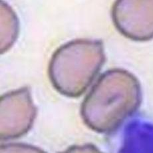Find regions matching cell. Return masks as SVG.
<instances>
[{"instance_id": "6da1fadb", "label": "cell", "mask_w": 153, "mask_h": 153, "mask_svg": "<svg viewBox=\"0 0 153 153\" xmlns=\"http://www.w3.org/2000/svg\"><path fill=\"white\" fill-rule=\"evenodd\" d=\"M141 87L133 74L123 69L107 71L97 79L81 107L85 124L108 133L118 128L140 107Z\"/></svg>"}, {"instance_id": "5b68a950", "label": "cell", "mask_w": 153, "mask_h": 153, "mask_svg": "<svg viewBox=\"0 0 153 153\" xmlns=\"http://www.w3.org/2000/svg\"><path fill=\"white\" fill-rule=\"evenodd\" d=\"M19 21L16 13L6 3L1 1V53L6 52L17 37Z\"/></svg>"}, {"instance_id": "52a82bcc", "label": "cell", "mask_w": 153, "mask_h": 153, "mask_svg": "<svg viewBox=\"0 0 153 153\" xmlns=\"http://www.w3.org/2000/svg\"><path fill=\"white\" fill-rule=\"evenodd\" d=\"M59 153H102L95 145L85 144L81 145H73Z\"/></svg>"}, {"instance_id": "3957f363", "label": "cell", "mask_w": 153, "mask_h": 153, "mask_svg": "<svg viewBox=\"0 0 153 153\" xmlns=\"http://www.w3.org/2000/svg\"><path fill=\"white\" fill-rule=\"evenodd\" d=\"M37 116L29 87H23L2 95L0 98V139L22 137L33 126Z\"/></svg>"}, {"instance_id": "8992f818", "label": "cell", "mask_w": 153, "mask_h": 153, "mask_svg": "<svg viewBox=\"0 0 153 153\" xmlns=\"http://www.w3.org/2000/svg\"><path fill=\"white\" fill-rule=\"evenodd\" d=\"M0 153H48L39 147L24 143H8L1 145Z\"/></svg>"}, {"instance_id": "277c9868", "label": "cell", "mask_w": 153, "mask_h": 153, "mask_svg": "<svg viewBox=\"0 0 153 153\" xmlns=\"http://www.w3.org/2000/svg\"><path fill=\"white\" fill-rule=\"evenodd\" d=\"M114 26L120 33L137 42L153 38V1L118 0L111 9Z\"/></svg>"}, {"instance_id": "7a4b0ae2", "label": "cell", "mask_w": 153, "mask_h": 153, "mask_svg": "<svg viewBox=\"0 0 153 153\" xmlns=\"http://www.w3.org/2000/svg\"><path fill=\"white\" fill-rule=\"evenodd\" d=\"M105 61L102 41L91 39L70 41L56 49L50 59L49 80L61 95L78 97L92 83Z\"/></svg>"}]
</instances>
